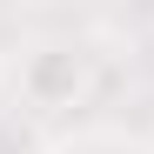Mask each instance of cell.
<instances>
[{
    "label": "cell",
    "instance_id": "cell-1",
    "mask_svg": "<svg viewBox=\"0 0 154 154\" xmlns=\"http://www.w3.org/2000/svg\"><path fill=\"white\" fill-rule=\"evenodd\" d=\"M20 94L34 107H74L87 94V47L74 40H40L27 60H20Z\"/></svg>",
    "mask_w": 154,
    "mask_h": 154
},
{
    "label": "cell",
    "instance_id": "cell-2",
    "mask_svg": "<svg viewBox=\"0 0 154 154\" xmlns=\"http://www.w3.org/2000/svg\"><path fill=\"white\" fill-rule=\"evenodd\" d=\"M54 154H87V147H54Z\"/></svg>",
    "mask_w": 154,
    "mask_h": 154
}]
</instances>
